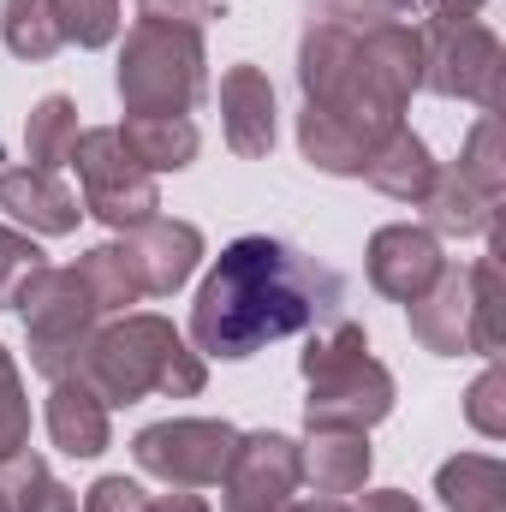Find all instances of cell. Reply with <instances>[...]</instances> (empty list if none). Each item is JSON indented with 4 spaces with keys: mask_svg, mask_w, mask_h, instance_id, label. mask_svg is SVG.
<instances>
[{
    "mask_svg": "<svg viewBox=\"0 0 506 512\" xmlns=\"http://www.w3.org/2000/svg\"><path fill=\"white\" fill-rule=\"evenodd\" d=\"M453 173L459 179H471L483 197H506V155H501V120L495 114H483L471 137H465V149H459V161H453Z\"/></svg>",
    "mask_w": 506,
    "mask_h": 512,
    "instance_id": "26",
    "label": "cell"
},
{
    "mask_svg": "<svg viewBox=\"0 0 506 512\" xmlns=\"http://www.w3.org/2000/svg\"><path fill=\"white\" fill-rule=\"evenodd\" d=\"M0 512H12V507H6V495H0Z\"/></svg>",
    "mask_w": 506,
    "mask_h": 512,
    "instance_id": "39",
    "label": "cell"
},
{
    "mask_svg": "<svg viewBox=\"0 0 506 512\" xmlns=\"http://www.w3.org/2000/svg\"><path fill=\"white\" fill-rule=\"evenodd\" d=\"M352 512H423L405 489H370V495H358V507Z\"/></svg>",
    "mask_w": 506,
    "mask_h": 512,
    "instance_id": "35",
    "label": "cell"
},
{
    "mask_svg": "<svg viewBox=\"0 0 506 512\" xmlns=\"http://www.w3.org/2000/svg\"><path fill=\"white\" fill-rule=\"evenodd\" d=\"M72 149H78V102L54 90V96H42V102L30 108V120H24V155H30V167L60 173V167L72 161Z\"/></svg>",
    "mask_w": 506,
    "mask_h": 512,
    "instance_id": "22",
    "label": "cell"
},
{
    "mask_svg": "<svg viewBox=\"0 0 506 512\" xmlns=\"http://www.w3.org/2000/svg\"><path fill=\"white\" fill-rule=\"evenodd\" d=\"M411 340L435 358H471L477 352V298H471V268H441L423 298L405 304Z\"/></svg>",
    "mask_w": 506,
    "mask_h": 512,
    "instance_id": "11",
    "label": "cell"
},
{
    "mask_svg": "<svg viewBox=\"0 0 506 512\" xmlns=\"http://www.w3.org/2000/svg\"><path fill=\"white\" fill-rule=\"evenodd\" d=\"M12 310L24 316L30 370H36V376L66 382V376L84 370V352H90V340H96V328H102V310H96L90 286L78 280V268H36Z\"/></svg>",
    "mask_w": 506,
    "mask_h": 512,
    "instance_id": "6",
    "label": "cell"
},
{
    "mask_svg": "<svg viewBox=\"0 0 506 512\" xmlns=\"http://www.w3.org/2000/svg\"><path fill=\"white\" fill-rule=\"evenodd\" d=\"M286 512H352V507H340V501H292Z\"/></svg>",
    "mask_w": 506,
    "mask_h": 512,
    "instance_id": "38",
    "label": "cell"
},
{
    "mask_svg": "<svg viewBox=\"0 0 506 512\" xmlns=\"http://www.w3.org/2000/svg\"><path fill=\"white\" fill-rule=\"evenodd\" d=\"M137 18H149V24H185V30H203L209 18H221L215 12V0H137Z\"/></svg>",
    "mask_w": 506,
    "mask_h": 512,
    "instance_id": "33",
    "label": "cell"
},
{
    "mask_svg": "<svg viewBox=\"0 0 506 512\" xmlns=\"http://www.w3.org/2000/svg\"><path fill=\"white\" fill-rule=\"evenodd\" d=\"M114 131H120L126 155L143 173H179V167L197 161V143H203L191 114H126V126Z\"/></svg>",
    "mask_w": 506,
    "mask_h": 512,
    "instance_id": "19",
    "label": "cell"
},
{
    "mask_svg": "<svg viewBox=\"0 0 506 512\" xmlns=\"http://www.w3.org/2000/svg\"><path fill=\"white\" fill-rule=\"evenodd\" d=\"M298 90H304V114H298L304 161L334 179H364L376 149L405 126L411 96L423 90L417 24L310 18L298 42Z\"/></svg>",
    "mask_w": 506,
    "mask_h": 512,
    "instance_id": "1",
    "label": "cell"
},
{
    "mask_svg": "<svg viewBox=\"0 0 506 512\" xmlns=\"http://www.w3.org/2000/svg\"><path fill=\"white\" fill-rule=\"evenodd\" d=\"M310 399H304V429H376L393 411V376L370 358V334L346 316L322 322L298 358Z\"/></svg>",
    "mask_w": 506,
    "mask_h": 512,
    "instance_id": "4",
    "label": "cell"
},
{
    "mask_svg": "<svg viewBox=\"0 0 506 512\" xmlns=\"http://www.w3.org/2000/svg\"><path fill=\"white\" fill-rule=\"evenodd\" d=\"M233 447H239V429L221 417H167V423L137 429L131 459L167 489H215L233 465Z\"/></svg>",
    "mask_w": 506,
    "mask_h": 512,
    "instance_id": "9",
    "label": "cell"
},
{
    "mask_svg": "<svg viewBox=\"0 0 506 512\" xmlns=\"http://www.w3.org/2000/svg\"><path fill=\"white\" fill-rule=\"evenodd\" d=\"M346 304V280L316 256L292 251L268 233L233 239L215 256L209 280L191 304V346L203 358H256L262 346L334 322Z\"/></svg>",
    "mask_w": 506,
    "mask_h": 512,
    "instance_id": "2",
    "label": "cell"
},
{
    "mask_svg": "<svg viewBox=\"0 0 506 512\" xmlns=\"http://www.w3.org/2000/svg\"><path fill=\"white\" fill-rule=\"evenodd\" d=\"M78 382L96 387L102 405H137V399H149V393L197 399L203 382H209V364H203V352H197L167 316L126 310L120 322L96 328Z\"/></svg>",
    "mask_w": 506,
    "mask_h": 512,
    "instance_id": "3",
    "label": "cell"
},
{
    "mask_svg": "<svg viewBox=\"0 0 506 512\" xmlns=\"http://www.w3.org/2000/svg\"><path fill=\"white\" fill-rule=\"evenodd\" d=\"M417 6H423L429 18H477L489 0H417Z\"/></svg>",
    "mask_w": 506,
    "mask_h": 512,
    "instance_id": "37",
    "label": "cell"
},
{
    "mask_svg": "<svg viewBox=\"0 0 506 512\" xmlns=\"http://www.w3.org/2000/svg\"><path fill=\"white\" fill-rule=\"evenodd\" d=\"M370 435L364 429H310V441H298V477L316 495H358L370 483Z\"/></svg>",
    "mask_w": 506,
    "mask_h": 512,
    "instance_id": "16",
    "label": "cell"
},
{
    "mask_svg": "<svg viewBox=\"0 0 506 512\" xmlns=\"http://www.w3.org/2000/svg\"><path fill=\"white\" fill-rule=\"evenodd\" d=\"M149 512H209V501L191 489H173V495H149Z\"/></svg>",
    "mask_w": 506,
    "mask_h": 512,
    "instance_id": "36",
    "label": "cell"
},
{
    "mask_svg": "<svg viewBox=\"0 0 506 512\" xmlns=\"http://www.w3.org/2000/svg\"><path fill=\"white\" fill-rule=\"evenodd\" d=\"M0 167H6V155H0Z\"/></svg>",
    "mask_w": 506,
    "mask_h": 512,
    "instance_id": "40",
    "label": "cell"
},
{
    "mask_svg": "<svg viewBox=\"0 0 506 512\" xmlns=\"http://www.w3.org/2000/svg\"><path fill=\"white\" fill-rule=\"evenodd\" d=\"M411 0H322V18H346V24H381V18H405Z\"/></svg>",
    "mask_w": 506,
    "mask_h": 512,
    "instance_id": "34",
    "label": "cell"
},
{
    "mask_svg": "<svg viewBox=\"0 0 506 512\" xmlns=\"http://www.w3.org/2000/svg\"><path fill=\"white\" fill-rule=\"evenodd\" d=\"M471 298H477V358H501V262L477 256L471 262Z\"/></svg>",
    "mask_w": 506,
    "mask_h": 512,
    "instance_id": "28",
    "label": "cell"
},
{
    "mask_svg": "<svg viewBox=\"0 0 506 512\" xmlns=\"http://www.w3.org/2000/svg\"><path fill=\"white\" fill-rule=\"evenodd\" d=\"M30 447V399H24V376L12 364V352L0 346V459Z\"/></svg>",
    "mask_w": 506,
    "mask_h": 512,
    "instance_id": "29",
    "label": "cell"
},
{
    "mask_svg": "<svg viewBox=\"0 0 506 512\" xmlns=\"http://www.w3.org/2000/svg\"><path fill=\"white\" fill-rule=\"evenodd\" d=\"M0 42L18 54V60H54L60 48H66V36H60V24H54V6L48 0H6L0 6Z\"/></svg>",
    "mask_w": 506,
    "mask_h": 512,
    "instance_id": "24",
    "label": "cell"
},
{
    "mask_svg": "<svg viewBox=\"0 0 506 512\" xmlns=\"http://www.w3.org/2000/svg\"><path fill=\"white\" fill-rule=\"evenodd\" d=\"M84 512H149V495L131 477H96L84 495Z\"/></svg>",
    "mask_w": 506,
    "mask_h": 512,
    "instance_id": "32",
    "label": "cell"
},
{
    "mask_svg": "<svg viewBox=\"0 0 506 512\" xmlns=\"http://www.w3.org/2000/svg\"><path fill=\"white\" fill-rule=\"evenodd\" d=\"M417 42H423V90L447 102H477L483 114H495L506 54L483 18H423Z\"/></svg>",
    "mask_w": 506,
    "mask_h": 512,
    "instance_id": "7",
    "label": "cell"
},
{
    "mask_svg": "<svg viewBox=\"0 0 506 512\" xmlns=\"http://www.w3.org/2000/svg\"><path fill=\"white\" fill-rule=\"evenodd\" d=\"M209 84L203 30L185 24H149L137 18L120 48V102L126 114H191Z\"/></svg>",
    "mask_w": 506,
    "mask_h": 512,
    "instance_id": "5",
    "label": "cell"
},
{
    "mask_svg": "<svg viewBox=\"0 0 506 512\" xmlns=\"http://www.w3.org/2000/svg\"><path fill=\"white\" fill-rule=\"evenodd\" d=\"M120 251H126L143 298H173V292L197 274V262H203V233H197L191 221L155 215V221L131 227L126 239H120Z\"/></svg>",
    "mask_w": 506,
    "mask_h": 512,
    "instance_id": "13",
    "label": "cell"
},
{
    "mask_svg": "<svg viewBox=\"0 0 506 512\" xmlns=\"http://www.w3.org/2000/svg\"><path fill=\"white\" fill-rule=\"evenodd\" d=\"M495 197H483L471 179H459L453 167H441L435 173V191L423 197V221H429V233L435 239H483V233H495Z\"/></svg>",
    "mask_w": 506,
    "mask_h": 512,
    "instance_id": "20",
    "label": "cell"
},
{
    "mask_svg": "<svg viewBox=\"0 0 506 512\" xmlns=\"http://www.w3.org/2000/svg\"><path fill=\"white\" fill-rule=\"evenodd\" d=\"M435 495L453 512H506V465L495 453H459L435 471Z\"/></svg>",
    "mask_w": 506,
    "mask_h": 512,
    "instance_id": "21",
    "label": "cell"
},
{
    "mask_svg": "<svg viewBox=\"0 0 506 512\" xmlns=\"http://www.w3.org/2000/svg\"><path fill=\"white\" fill-rule=\"evenodd\" d=\"M0 495H6L12 512H84L78 495L66 483H54L48 465H42V453H30V447L12 453V459H0Z\"/></svg>",
    "mask_w": 506,
    "mask_h": 512,
    "instance_id": "23",
    "label": "cell"
},
{
    "mask_svg": "<svg viewBox=\"0 0 506 512\" xmlns=\"http://www.w3.org/2000/svg\"><path fill=\"white\" fill-rule=\"evenodd\" d=\"M221 137L245 161H262L274 149V84L262 66H227L221 72Z\"/></svg>",
    "mask_w": 506,
    "mask_h": 512,
    "instance_id": "15",
    "label": "cell"
},
{
    "mask_svg": "<svg viewBox=\"0 0 506 512\" xmlns=\"http://www.w3.org/2000/svg\"><path fill=\"white\" fill-rule=\"evenodd\" d=\"M48 435L66 459H96L108 453V405L96 399V387L66 376V382H48Z\"/></svg>",
    "mask_w": 506,
    "mask_h": 512,
    "instance_id": "17",
    "label": "cell"
},
{
    "mask_svg": "<svg viewBox=\"0 0 506 512\" xmlns=\"http://www.w3.org/2000/svg\"><path fill=\"white\" fill-rule=\"evenodd\" d=\"M465 423H471L477 435H489V441L506 435V370L495 358H489V370L471 382V393H465Z\"/></svg>",
    "mask_w": 506,
    "mask_h": 512,
    "instance_id": "30",
    "label": "cell"
},
{
    "mask_svg": "<svg viewBox=\"0 0 506 512\" xmlns=\"http://www.w3.org/2000/svg\"><path fill=\"white\" fill-rule=\"evenodd\" d=\"M66 167H78V185H84V215H96L102 227L131 233V227L155 221V209H161L155 173H143V167L131 161L114 126L78 131V149H72V161H66Z\"/></svg>",
    "mask_w": 506,
    "mask_h": 512,
    "instance_id": "8",
    "label": "cell"
},
{
    "mask_svg": "<svg viewBox=\"0 0 506 512\" xmlns=\"http://www.w3.org/2000/svg\"><path fill=\"white\" fill-rule=\"evenodd\" d=\"M364 268H370V286H376L381 298L411 304V298H423L435 286V274L447 268V256H441V239L429 227L393 221V227H381L376 239H370Z\"/></svg>",
    "mask_w": 506,
    "mask_h": 512,
    "instance_id": "12",
    "label": "cell"
},
{
    "mask_svg": "<svg viewBox=\"0 0 506 512\" xmlns=\"http://www.w3.org/2000/svg\"><path fill=\"white\" fill-rule=\"evenodd\" d=\"M78 280L90 286V298H96V310L102 316H126L131 304L143 298V286H137V274H131V262L120 245H96V251L78 256Z\"/></svg>",
    "mask_w": 506,
    "mask_h": 512,
    "instance_id": "25",
    "label": "cell"
},
{
    "mask_svg": "<svg viewBox=\"0 0 506 512\" xmlns=\"http://www.w3.org/2000/svg\"><path fill=\"white\" fill-rule=\"evenodd\" d=\"M36 268H48L42 251H36V239L30 233H18V227H0V310H12L18 304V292L30 286V274Z\"/></svg>",
    "mask_w": 506,
    "mask_h": 512,
    "instance_id": "31",
    "label": "cell"
},
{
    "mask_svg": "<svg viewBox=\"0 0 506 512\" xmlns=\"http://www.w3.org/2000/svg\"><path fill=\"white\" fill-rule=\"evenodd\" d=\"M435 173H441V161L429 155V143H423L411 126L393 131V137L376 149V161L364 167V179L376 185L381 197H393V203H411V209H423V197L435 191Z\"/></svg>",
    "mask_w": 506,
    "mask_h": 512,
    "instance_id": "18",
    "label": "cell"
},
{
    "mask_svg": "<svg viewBox=\"0 0 506 512\" xmlns=\"http://www.w3.org/2000/svg\"><path fill=\"white\" fill-rule=\"evenodd\" d=\"M54 24L78 48H108L120 36V0H48Z\"/></svg>",
    "mask_w": 506,
    "mask_h": 512,
    "instance_id": "27",
    "label": "cell"
},
{
    "mask_svg": "<svg viewBox=\"0 0 506 512\" xmlns=\"http://www.w3.org/2000/svg\"><path fill=\"white\" fill-rule=\"evenodd\" d=\"M298 441L280 429L239 435L233 465L221 477V512H286L298 501Z\"/></svg>",
    "mask_w": 506,
    "mask_h": 512,
    "instance_id": "10",
    "label": "cell"
},
{
    "mask_svg": "<svg viewBox=\"0 0 506 512\" xmlns=\"http://www.w3.org/2000/svg\"><path fill=\"white\" fill-rule=\"evenodd\" d=\"M0 209L18 221V227H30V239H66V233H78V221H84V203L54 179V173H42V167H0Z\"/></svg>",
    "mask_w": 506,
    "mask_h": 512,
    "instance_id": "14",
    "label": "cell"
}]
</instances>
